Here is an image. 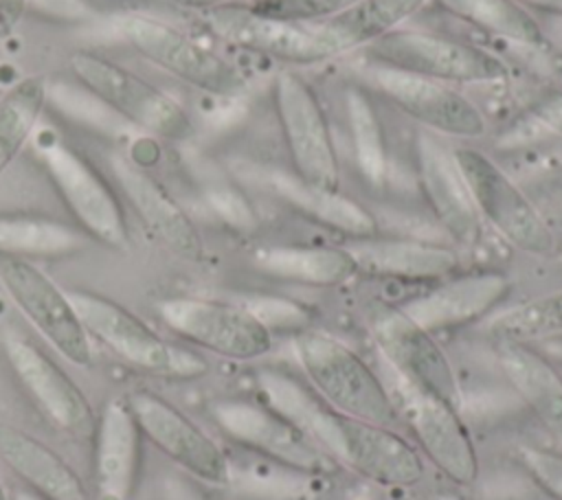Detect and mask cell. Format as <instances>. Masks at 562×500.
I'll use <instances>...</instances> for the list:
<instances>
[{"instance_id":"obj_32","label":"cell","mask_w":562,"mask_h":500,"mask_svg":"<svg viewBox=\"0 0 562 500\" xmlns=\"http://www.w3.org/2000/svg\"><path fill=\"white\" fill-rule=\"evenodd\" d=\"M487 331L494 340L527 344L562 336V289L492 314Z\"/></svg>"},{"instance_id":"obj_4","label":"cell","mask_w":562,"mask_h":500,"mask_svg":"<svg viewBox=\"0 0 562 500\" xmlns=\"http://www.w3.org/2000/svg\"><path fill=\"white\" fill-rule=\"evenodd\" d=\"M68 64L88 92L147 134L165 140H187L193 134L184 107L125 66L92 50H75Z\"/></svg>"},{"instance_id":"obj_39","label":"cell","mask_w":562,"mask_h":500,"mask_svg":"<svg viewBox=\"0 0 562 500\" xmlns=\"http://www.w3.org/2000/svg\"><path fill=\"white\" fill-rule=\"evenodd\" d=\"M533 346H538L551 362H555L558 366H562V336L542 340V342H538V344H533Z\"/></svg>"},{"instance_id":"obj_44","label":"cell","mask_w":562,"mask_h":500,"mask_svg":"<svg viewBox=\"0 0 562 500\" xmlns=\"http://www.w3.org/2000/svg\"><path fill=\"white\" fill-rule=\"evenodd\" d=\"M457 500H461V498H457Z\"/></svg>"},{"instance_id":"obj_5","label":"cell","mask_w":562,"mask_h":500,"mask_svg":"<svg viewBox=\"0 0 562 500\" xmlns=\"http://www.w3.org/2000/svg\"><path fill=\"white\" fill-rule=\"evenodd\" d=\"M371 64L419 75L441 83H496L509 75L494 53L426 31L395 29L367 48Z\"/></svg>"},{"instance_id":"obj_24","label":"cell","mask_w":562,"mask_h":500,"mask_svg":"<svg viewBox=\"0 0 562 500\" xmlns=\"http://www.w3.org/2000/svg\"><path fill=\"white\" fill-rule=\"evenodd\" d=\"M257 180L290 208L323 228L345 235L349 241L378 235L375 217L362 204L342 195L340 189L314 186L281 169H259Z\"/></svg>"},{"instance_id":"obj_27","label":"cell","mask_w":562,"mask_h":500,"mask_svg":"<svg viewBox=\"0 0 562 500\" xmlns=\"http://www.w3.org/2000/svg\"><path fill=\"white\" fill-rule=\"evenodd\" d=\"M252 261L268 276L312 287H338L360 274L347 246H268Z\"/></svg>"},{"instance_id":"obj_12","label":"cell","mask_w":562,"mask_h":500,"mask_svg":"<svg viewBox=\"0 0 562 500\" xmlns=\"http://www.w3.org/2000/svg\"><path fill=\"white\" fill-rule=\"evenodd\" d=\"M211 412L235 443L281 467L301 474H329L338 467L294 421L266 401L222 399Z\"/></svg>"},{"instance_id":"obj_40","label":"cell","mask_w":562,"mask_h":500,"mask_svg":"<svg viewBox=\"0 0 562 500\" xmlns=\"http://www.w3.org/2000/svg\"><path fill=\"white\" fill-rule=\"evenodd\" d=\"M180 7H187V9H215V7H226V4H237L239 0H171Z\"/></svg>"},{"instance_id":"obj_16","label":"cell","mask_w":562,"mask_h":500,"mask_svg":"<svg viewBox=\"0 0 562 500\" xmlns=\"http://www.w3.org/2000/svg\"><path fill=\"white\" fill-rule=\"evenodd\" d=\"M125 401L140 434L178 467L206 485H228L231 463L224 450L182 410L147 390L132 393Z\"/></svg>"},{"instance_id":"obj_23","label":"cell","mask_w":562,"mask_h":500,"mask_svg":"<svg viewBox=\"0 0 562 500\" xmlns=\"http://www.w3.org/2000/svg\"><path fill=\"white\" fill-rule=\"evenodd\" d=\"M347 250L358 263L360 274L395 281H441L459 270V254L435 241L364 237L351 239Z\"/></svg>"},{"instance_id":"obj_13","label":"cell","mask_w":562,"mask_h":500,"mask_svg":"<svg viewBox=\"0 0 562 500\" xmlns=\"http://www.w3.org/2000/svg\"><path fill=\"white\" fill-rule=\"evenodd\" d=\"M389 390L426 458L452 482L472 485L479 478V454L459 406L400 382Z\"/></svg>"},{"instance_id":"obj_38","label":"cell","mask_w":562,"mask_h":500,"mask_svg":"<svg viewBox=\"0 0 562 500\" xmlns=\"http://www.w3.org/2000/svg\"><path fill=\"white\" fill-rule=\"evenodd\" d=\"M29 2L31 0H0V29L4 33H11L20 24Z\"/></svg>"},{"instance_id":"obj_25","label":"cell","mask_w":562,"mask_h":500,"mask_svg":"<svg viewBox=\"0 0 562 500\" xmlns=\"http://www.w3.org/2000/svg\"><path fill=\"white\" fill-rule=\"evenodd\" d=\"M496 362L540 425L562 445V373L538 346L527 342H494Z\"/></svg>"},{"instance_id":"obj_35","label":"cell","mask_w":562,"mask_h":500,"mask_svg":"<svg viewBox=\"0 0 562 500\" xmlns=\"http://www.w3.org/2000/svg\"><path fill=\"white\" fill-rule=\"evenodd\" d=\"M518 458L529 478L551 498L562 500V450L522 445Z\"/></svg>"},{"instance_id":"obj_19","label":"cell","mask_w":562,"mask_h":500,"mask_svg":"<svg viewBox=\"0 0 562 500\" xmlns=\"http://www.w3.org/2000/svg\"><path fill=\"white\" fill-rule=\"evenodd\" d=\"M4 353L13 373L50 423L75 436L94 430L88 399L37 344L18 331H9L4 336Z\"/></svg>"},{"instance_id":"obj_42","label":"cell","mask_w":562,"mask_h":500,"mask_svg":"<svg viewBox=\"0 0 562 500\" xmlns=\"http://www.w3.org/2000/svg\"><path fill=\"white\" fill-rule=\"evenodd\" d=\"M11 500H48V498H44L42 493L33 491L31 487H18L13 491V496H11Z\"/></svg>"},{"instance_id":"obj_11","label":"cell","mask_w":562,"mask_h":500,"mask_svg":"<svg viewBox=\"0 0 562 500\" xmlns=\"http://www.w3.org/2000/svg\"><path fill=\"white\" fill-rule=\"evenodd\" d=\"M0 285L37 333L70 364L92 362L90 336L83 329L68 292H64L35 263L0 254Z\"/></svg>"},{"instance_id":"obj_21","label":"cell","mask_w":562,"mask_h":500,"mask_svg":"<svg viewBox=\"0 0 562 500\" xmlns=\"http://www.w3.org/2000/svg\"><path fill=\"white\" fill-rule=\"evenodd\" d=\"M108 164L123 195L154 237L184 259H200V232L171 193L147 169L130 160L125 154L112 151Z\"/></svg>"},{"instance_id":"obj_36","label":"cell","mask_w":562,"mask_h":500,"mask_svg":"<svg viewBox=\"0 0 562 500\" xmlns=\"http://www.w3.org/2000/svg\"><path fill=\"white\" fill-rule=\"evenodd\" d=\"M270 331L272 327L277 325H303L305 322V311L299 309L296 305L292 303H285V300H270V298H263V300H257L252 305H246Z\"/></svg>"},{"instance_id":"obj_10","label":"cell","mask_w":562,"mask_h":500,"mask_svg":"<svg viewBox=\"0 0 562 500\" xmlns=\"http://www.w3.org/2000/svg\"><path fill=\"white\" fill-rule=\"evenodd\" d=\"M156 309L176 336L215 355L257 360L272 351V331L246 305L173 296L160 300Z\"/></svg>"},{"instance_id":"obj_18","label":"cell","mask_w":562,"mask_h":500,"mask_svg":"<svg viewBox=\"0 0 562 500\" xmlns=\"http://www.w3.org/2000/svg\"><path fill=\"white\" fill-rule=\"evenodd\" d=\"M415 167L419 189L437 224L454 243L476 246L483 235V219L454 154L428 129H419L415 136Z\"/></svg>"},{"instance_id":"obj_20","label":"cell","mask_w":562,"mask_h":500,"mask_svg":"<svg viewBox=\"0 0 562 500\" xmlns=\"http://www.w3.org/2000/svg\"><path fill=\"white\" fill-rule=\"evenodd\" d=\"M512 281L496 270L450 274L402 309L430 333L465 327L490 318L507 300Z\"/></svg>"},{"instance_id":"obj_15","label":"cell","mask_w":562,"mask_h":500,"mask_svg":"<svg viewBox=\"0 0 562 500\" xmlns=\"http://www.w3.org/2000/svg\"><path fill=\"white\" fill-rule=\"evenodd\" d=\"M364 79L397 110L428 132L457 138H476L487 129L485 116L474 101L450 83L378 64L369 66Z\"/></svg>"},{"instance_id":"obj_29","label":"cell","mask_w":562,"mask_h":500,"mask_svg":"<svg viewBox=\"0 0 562 500\" xmlns=\"http://www.w3.org/2000/svg\"><path fill=\"white\" fill-rule=\"evenodd\" d=\"M46 77L35 72L15 81L0 96V175L22 151L46 105Z\"/></svg>"},{"instance_id":"obj_8","label":"cell","mask_w":562,"mask_h":500,"mask_svg":"<svg viewBox=\"0 0 562 500\" xmlns=\"http://www.w3.org/2000/svg\"><path fill=\"white\" fill-rule=\"evenodd\" d=\"M452 154L485 224L522 252L551 254L555 250V235L540 211L487 154L474 147H459Z\"/></svg>"},{"instance_id":"obj_17","label":"cell","mask_w":562,"mask_h":500,"mask_svg":"<svg viewBox=\"0 0 562 500\" xmlns=\"http://www.w3.org/2000/svg\"><path fill=\"white\" fill-rule=\"evenodd\" d=\"M206 26L222 42L283 64H321L336 53L318 24H299L261 15L246 4L206 9Z\"/></svg>"},{"instance_id":"obj_1","label":"cell","mask_w":562,"mask_h":500,"mask_svg":"<svg viewBox=\"0 0 562 500\" xmlns=\"http://www.w3.org/2000/svg\"><path fill=\"white\" fill-rule=\"evenodd\" d=\"M259 388L266 404L294 421L336 465L380 487H413L424 478V458L393 428L338 412L279 371L259 373Z\"/></svg>"},{"instance_id":"obj_9","label":"cell","mask_w":562,"mask_h":500,"mask_svg":"<svg viewBox=\"0 0 562 500\" xmlns=\"http://www.w3.org/2000/svg\"><path fill=\"white\" fill-rule=\"evenodd\" d=\"M369 329L395 382L461 408V390L452 364L428 329L402 307L391 305H378L369 314Z\"/></svg>"},{"instance_id":"obj_3","label":"cell","mask_w":562,"mask_h":500,"mask_svg":"<svg viewBox=\"0 0 562 500\" xmlns=\"http://www.w3.org/2000/svg\"><path fill=\"white\" fill-rule=\"evenodd\" d=\"M68 296L88 336L127 364L173 379H195L209 371L202 355L167 342L116 300L88 289H72Z\"/></svg>"},{"instance_id":"obj_6","label":"cell","mask_w":562,"mask_h":500,"mask_svg":"<svg viewBox=\"0 0 562 500\" xmlns=\"http://www.w3.org/2000/svg\"><path fill=\"white\" fill-rule=\"evenodd\" d=\"M119 33L138 55L191 88L215 96H237L248 88L235 64L162 20L130 13L119 20Z\"/></svg>"},{"instance_id":"obj_30","label":"cell","mask_w":562,"mask_h":500,"mask_svg":"<svg viewBox=\"0 0 562 500\" xmlns=\"http://www.w3.org/2000/svg\"><path fill=\"white\" fill-rule=\"evenodd\" d=\"M454 18L481 29L487 35L522 44L542 46L544 33L538 20L516 0H437Z\"/></svg>"},{"instance_id":"obj_31","label":"cell","mask_w":562,"mask_h":500,"mask_svg":"<svg viewBox=\"0 0 562 500\" xmlns=\"http://www.w3.org/2000/svg\"><path fill=\"white\" fill-rule=\"evenodd\" d=\"M81 232L64 221L40 215L0 213V254L11 257H61L79 250Z\"/></svg>"},{"instance_id":"obj_34","label":"cell","mask_w":562,"mask_h":500,"mask_svg":"<svg viewBox=\"0 0 562 500\" xmlns=\"http://www.w3.org/2000/svg\"><path fill=\"white\" fill-rule=\"evenodd\" d=\"M356 2L360 0H252L246 7L268 18L299 24H318L340 15Z\"/></svg>"},{"instance_id":"obj_26","label":"cell","mask_w":562,"mask_h":500,"mask_svg":"<svg viewBox=\"0 0 562 500\" xmlns=\"http://www.w3.org/2000/svg\"><path fill=\"white\" fill-rule=\"evenodd\" d=\"M0 461L48 500H88L83 480L57 452L9 423H0Z\"/></svg>"},{"instance_id":"obj_2","label":"cell","mask_w":562,"mask_h":500,"mask_svg":"<svg viewBox=\"0 0 562 500\" xmlns=\"http://www.w3.org/2000/svg\"><path fill=\"white\" fill-rule=\"evenodd\" d=\"M292 349L312 390L334 410L386 428L400 419L384 379L340 338L303 327Z\"/></svg>"},{"instance_id":"obj_7","label":"cell","mask_w":562,"mask_h":500,"mask_svg":"<svg viewBox=\"0 0 562 500\" xmlns=\"http://www.w3.org/2000/svg\"><path fill=\"white\" fill-rule=\"evenodd\" d=\"M272 99L292 173L314 186L340 189L338 151L312 83L296 70H279Z\"/></svg>"},{"instance_id":"obj_28","label":"cell","mask_w":562,"mask_h":500,"mask_svg":"<svg viewBox=\"0 0 562 500\" xmlns=\"http://www.w3.org/2000/svg\"><path fill=\"white\" fill-rule=\"evenodd\" d=\"M428 0H360L340 15L318 22L323 37L338 55L367 48L382 35L400 29L411 15H415Z\"/></svg>"},{"instance_id":"obj_22","label":"cell","mask_w":562,"mask_h":500,"mask_svg":"<svg viewBox=\"0 0 562 500\" xmlns=\"http://www.w3.org/2000/svg\"><path fill=\"white\" fill-rule=\"evenodd\" d=\"M140 430L125 399H110L94 425L97 500H130L140 465Z\"/></svg>"},{"instance_id":"obj_33","label":"cell","mask_w":562,"mask_h":500,"mask_svg":"<svg viewBox=\"0 0 562 500\" xmlns=\"http://www.w3.org/2000/svg\"><path fill=\"white\" fill-rule=\"evenodd\" d=\"M345 103L358 171L371 186H382L386 180V145L380 116L364 90L356 86L347 90Z\"/></svg>"},{"instance_id":"obj_37","label":"cell","mask_w":562,"mask_h":500,"mask_svg":"<svg viewBox=\"0 0 562 500\" xmlns=\"http://www.w3.org/2000/svg\"><path fill=\"white\" fill-rule=\"evenodd\" d=\"M538 123L549 127L553 134L562 136V92H553L544 96L536 107Z\"/></svg>"},{"instance_id":"obj_41","label":"cell","mask_w":562,"mask_h":500,"mask_svg":"<svg viewBox=\"0 0 562 500\" xmlns=\"http://www.w3.org/2000/svg\"><path fill=\"white\" fill-rule=\"evenodd\" d=\"M516 2L522 7H533V9H540L547 13L562 15V0H516Z\"/></svg>"},{"instance_id":"obj_43","label":"cell","mask_w":562,"mask_h":500,"mask_svg":"<svg viewBox=\"0 0 562 500\" xmlns=\"http://www.w3.org/2000/svg\"><path fill=\"white\" fill-rule=\"evenodd\" d=\"M0 500H11L9 493H7V489H4V485H2V478H0Z\"/></svg>"},{"instance_id":"obj_14","label":"cell","mask_w":562,"mask_h":500,"mask_svg":"<svg viewBox=\"0 0 562 500\" xmlns=\"http://www.w3.org/2000/svg\"><path fill=\"white\" fill-rule=\"evenodd\" d=\"M40 156L50 182L79 226L105 246L125 248L127 226L123 206L105 178L79 151L59 140L46 143Z\"/></svg>"}]
</instances>
